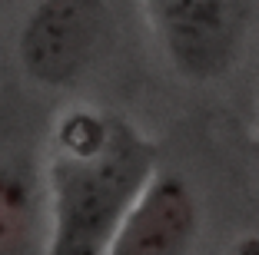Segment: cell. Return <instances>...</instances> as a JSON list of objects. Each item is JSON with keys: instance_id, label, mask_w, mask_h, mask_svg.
I'll use <instances>...</instances> for the list:
<instances>
[{"instance_id": "6da1fadb", "label": "cell", "mask_w": 259, "mask_h": 255, "mask_svg": "<svg viewBox=\"0 0 259 255\" xmlns=\"http://www.w3.org/2000/svg\"><path fill=\"white\" fill-rule=\"evenodd\" d=\"M156 166V143L120 116H110L100 146L87 152L60 149L44 176L47 255H107Z\"/></svg>"}, {"instance_id": "7a4b0ae2", "label": "cell", "mask_w": 259, "mask_h": 255, "mask_svg": "<svg viewBox=\"0 0 259 255\" xmlns=\"http://www.w3.org/2000/svg\"><path fill=\"white\" fill-rule=\"evenodd\" d=\"M107 30L103 0H40L20 30V63L44 86H70L100 57Z\"/></svg>"}, {"instance_id": "3957f363", "label": "cell", "mask_w": 259, "mask_h": 255, "mask_svg": "<svg viewBox=\"0 0 259 255\" xmlns=\"http://www.w3.org/2000/svg\"><path fill=\"white\" fill-rule=\"evenodd\" d=\"M169 60L186 80L206 83L239 60L249 0H153Z\"/></svg>"}, {"instance_id": "277c9868", "label": "cell", "mask_w": 259, "mask_h": 255, "mask_svg": "<svg viewBox=\"0 0 259 255\" xmlns=\"http://www.w3.org/2000/svg\"><path fill=\"white\" fill-rule=\"evenodd\" d=\"M199 232V202L176 173H156L116 229L107 255H190Z\"/></svg>"}, {"instance_id": "5b68a950", "label": "cell", "mask_w": 259, "mask_h": 255, "mask_svg": "<svg viewBox=\"0 0 259 255\" xmlns=\"http://www.w3.org/2000/svg\"><path fill=\"white\" fill-rule=\"evenodd\" d=\"M47 189L30 156L0 159V255H30L40 232Z\"/></svg>"}, {"instance_id": "8992f818", "label": "cell", "mask_w": 259, "mask_h": 255, "mask_svg": "<svg viewBox=\"0 0 259 255\" xmlns=\"http://www.w3.org/2000/svg\"><path fill=\"white\" fill-rule=\"evenodd\" d=\"M233 255H259V239H243L233 248Z\"/></svg>"}]
</instances>
